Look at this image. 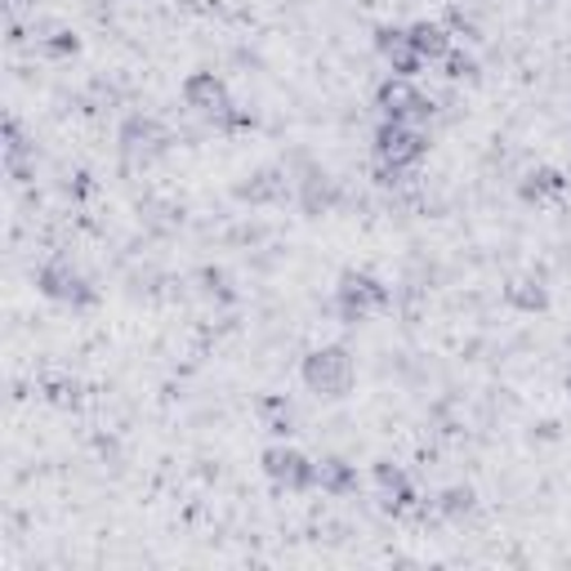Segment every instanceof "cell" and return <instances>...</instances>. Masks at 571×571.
Returning <instances> with one entry per match:
<instances>
[{"label":"cell","instance_id":"cell-1","mask_svg":"<svg viewBox=\"0 0 571 571\" xmlns=\"http://www.w3.org/2000/svg\"><path fill=\"white\" fill-rule=\"evenodd\" d=\"M183 103H188L192 112H201V117H205L210 126H219V130H251V126H255L251 112H237V107H233V94H228V85H223L214 72H192V76L183 81Z\"/></svg>","mask_w":571,"mask_h":571},{"label":"cell","instance_id":"cell-17","mask_svg":"<svg viewBox=\"0 0 571 571\" xmlns=\"http://www.w3.org/2000/svg\"><path fill=\"white\" fill-rule=\"evenodd\" d=\"M505 299H509V308H518V313H544V308H549V290H544L540 277H514V282L505 286Z\"/></svg>","mask_w":571,"mask_h":571},{"label":"cell","instance_id":"cell-8","mask_svg":"<svg viewBox=\"0 0 571 571\" xmlns=\"http://www.w3.org/2000/svg\"><path fill=\"white\" fill-rule=\"evenodd\" d=\"M264 474L282 491H308V487H317V461H308V455L295 451V446H268L264 451Z\"/></svg>","mask_w":571,"mask_h":571},{"label":"cell","instance_id":"cell-10","mask_svg":"<svg viewBox=\"0 0 571 571\" xmlns=\"http://www.w3.org/2000/svg\"><path fill=\"white\" fill-rule=\"evenodd\" d=\"M376 54L389 63V72L393 76H415L420 67H424V59L415 54V45H411V32L406 28H376Z\"/></svg>","mask_w":571,"mask_h":571},{"label":"cell","instance_id":"cell-7","mask_svg":"<svg viewBox=\"0 0 571 571\" xmlns=\"http://www.w3.org/2000/svg\"><path fill=\"white\" fill-rule=\"evenodd\" d=\"M36 290L54 304H67V308H89L98 299V290L89 286V277L81 268H72L67 260H50L36 268Z\"/></svg>","mask_w":571,"mask_h":571},{"label":"cell","instance_id":"cell-9","mask_svg":"<svg viewBox=\"0 0 571 571\" xmlns=\"http://www.w3.org/2000/svg\"><path fill=\"white\" fill-rule=\"evenodd\" d=\"M371 474H376V487H380V509L393 514V518H406L415 509V487H411L406 469L393 465V461H380Z\"/></svg>","mask_w":571,"mask_h":571},{"label":"cell","instance_id":"cell-16","mask_svg":"<svg viewBox=\"0 0 571 571\" xmlns=\"http://www.w3.org/2000/svg\"><path fill=\"white\" fill-rule=\"evenodd\" d=\"M518 192H522V201L544 205V201H558V197L567 192V179H562V170H553V166H536V170L522 175Z\"/></svg>","mask_w":571,"mask_h":571},{"label":"cell","instance_id":"cell-24","mask_svg":"<svg viewBox=\"0 0 571 571\" xmlns=\"http://www.w3.org/2000/svg\"><path fill=\"white\" fill-rule=\"evenodd\" d=\"M567 393H571V371H567Z\"/></svg>","mask_w":571,"mask_h":571},{"label":"cell","instance_id":"cell-20","mask_svg":"<svg viewBox=\"0 0 571 571\" xmlns=\"http://www.w3.org/2000/svg\"><path fill=\"white\" fill-rule=\"evenodd\" d=\"M197 282H201V295H205V299H219V304H233V299H237L233 277H228L223 268H201Z\"/></svg>","mask_w":571,"mask_h":571},{"label":"cell","instance_id":"cell-15","mask_svg":"<svg viewBox=\"0 0 571 571\" xmlns=\"http://www.w3.org/2000/svg\"><path fill=\"white\" fill-rule=\"evenodd\" d=\"M335 201H339V183L326 170H304V179H299V205L308 214H326Z\"/></svg>","mask_w":571,"mask_h":571},{"label":"cell","instance_id":"cell-19","mask_svg":"<svg viewBox=\"0 0 571 571\" xmlns=\"http://www.w3.org/2000/svg\"><path fill=\"white\" fill-rule=\"evenodd\" d=\"M260 415H264V429L268 433H277V437L295 433V411L286 406V398H264L260 402Z\"/></svg>","mask_w":571,"mask_h":571},{"label":"cell","instance_id":"cell-5","mask_svg":"<svg viewBox=\"0 0 571 571\" xmlns=\"http://www.w3.org/2000/svg\"><path fill=\"white\" fill-rule=\"evenodd\" d=\"M170 144H175V135L157 121V117H126L121 121V130H117V148H121V157L130 161V166H152V161H161L166 152H170Z\"/></svg>","mask_w":571,"mask_h":571},{"label":"cell","instance_id":"cell-14","mask_svg":"<svg viewBox=\"0 0 571 571\" xmlns=\"http://www.w3.org/2000/svg\"><path fill=\"white\" fill-rule=\"evenodd\" d=\"M406 32H411V45H415V54H420L424 63H442V59H446V50H451V28H446V23L420 19V23H411Z\"/></svg>","mask_w":571,"mask_h":571},{"label":"cell","instance_id":"cell-3","mask_svg":"<svg viewBox=\"0 0 571 571\" xmlns=\"http://www.w3.org/2000/svg\"><path fill=\"white\" fill-rule=\"evenodd\" d=\"M389 299H393L389 286L367 268H345L339 282H335V313H339V321H349V326L367 321V313L389 308Z\"/></svg>","mask_w":571,"mask_h":571},{"label":"cell","instance_id":"cell-12","mask_svg":"<svg viewBox=\"0 0 571 571\" xmlns=\"http://www.w3.org/2000/svg\"><path fill=\"white\" fill-rule=\"evenodd\" d=\"M0 144H6V170H10V179L14 183H28L36 175V148L28 144V135H23V126L14 117L0 126Z\"/></svg>","mask_w":571,"mask_h":571},{"label":"cell","instance_id":"cell-22","mask_svg":"<svg viewBox=\"0 0 571 571\" xmlns=\"http://www.w3.org/2000/svg\"><path fill=\"white\" fill-rule=\"evenodd\" d=\"M45 36H41V50L50 54V59H67V54H76L81 50V41L67 32V28H41Z\"/></svg>","mask_w":571,"mask_h":571},{"label":"cell","instance_id":"cell-6","mask_svg":"<svg viewBox=\"0 0 571 571\" xmlns=\"http://www.w3.org/2000/svg\"><path fill=\"white\" fill-rule=\"evenodd\" d=\"M376 107H380V117L384 121H411V126H420V121H429L433 117V98L411 81V76H389V81H380V89H376Z\"/></svg>","mask_w":571,"mask_h":571},{"label":"cell","instance_id":"cell-4","mask_svg":"<svg viewBox=\"0 0 571 571\" xmlns=\"http://www.w3.org/2000/svg\"><path fill=\"white\" fill-rule=\"evenodd\" d=\"M371 148H376V161L389 166V170H411L424 161L429 152V135L411 121H380L376 135H371Z\"/></svg>","mask_w":571,"mask_h":571},{"label":"cell","instance_id":"cell-2","mask_svg":"<svg viewBox=\"0 0 571 571\" xmlns=\"http://www.w3.org/2000/svg\"><path fill=\"white\" fill-rule=\"evenodd\" d=\"M299 371H304L308 393H317V398H326V402L345 398V393L353 389V380H358L353 353H349L345 345H321V349H313Z\"/></svg>","mask_w":571,"mask_h":571},{"label":"cell","instance_id":"cell-23","mask_svg":"<svg viewBox=\"0 0 571 571\" xmlns=\"http://www.w3.org/2000/svg\"><path fill=\"white\" fill-rule=\"evenodd\" d=\"M45 393H50V402H59V406H72V402H76V384H67V380L50 384Z\"/></svg>","mask_w":571,"mask_h":571},{"label":"cell","instance_id":"cell-18","mask_svg":"<svg viewBox=\"0 0 571 571\" xmlns=\"http://www.w3.org/2000/svg\"><path fill=\"white\" fill-rule=\"evenodd\" d=\"M433 509H437V518H446V522H465V518H474L478 496H474V487H446V491L433 500Z\"/></svg>","mask_w":571,"mask_h":571},{"label":"cell","instance_id":"cell-11","mask_svg":"<svg viewBox=\"0 0 571 571\" xmlns=\"http://www.w3.org/2000/svg\"><path fill=\"white\" fill-rule=\"evenodd\" d=\"M237 197L251 205H277L290 197V175L282 166H260L255 175H246V183H237Z\"/></svg>","mask_w":571,"mask_h":571},{"label":"cell","instance_id":"cell-13","mask_svg":"<svg viewBox=\"0 0 571 571\" xmlns=\"http://www.w3.org/2000/svg\"><path fill=\"white\" fill-rule=\"evenodd\" d=\"M317 487L326 496H353L358 491V465H349L345 455H321L317 461Z\"/></svg>","mask_w":571,"mask_h":571},{"label":"cell","instance_id":"cell-21","mask_svg":"<svg viewBox=\"0 0 571 571\" xmlns=\"http://www.w3.org/2000/svg\"><path fill=\"white\" fill-rule=\"evenodd\" d=\"M442 76L446 81H474L478 76V63H474V54H465V50H446V59H442Z\"/></svg>","mask_w":571,"mask_h":571}]
</instances>
